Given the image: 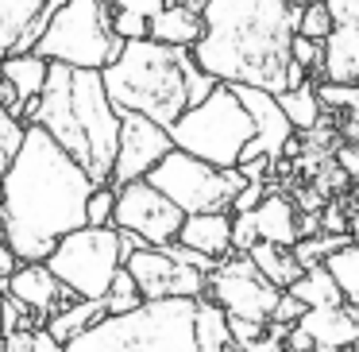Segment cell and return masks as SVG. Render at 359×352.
<instances>
[{"instance_id": "681fc988", "label": "cell", "mask_w": 359, "mask_h": 352, "mask_svg": "<svg viewBox=\"0 0 359 352\" xmlns=\"http://www.w3.org/2000/svg\"><path fill=\"white\" fill-rule=\"evenodd\" d=\"M278 352H302V348H290V344H282V348H278ZM309 352H313V348H309Z\"/></svg>"}, {"instance_id": "4fadbf2b", "label": "cell", "mask_w": 359, "mask_h": 352, "mask_svg": "<svg viewBox=\"0 0 359 352\" xmlns=\"http://www.w3.org/2000/svg\"><path fill=\"white\" fill-rule=\"evenodd\" d=\"M174 148L170 128L143 112H120V140H116V159H112V186L120 182L143 178L166 151Z\"/></svg>"}, {"instance_id": "836d02e7", "label": "cell", "mask_w": 359, "mask_h": 352, "mask_svg": "<svg viewBox=\"0 0 359 352\" xmlns=\"http://www.w3.org/2000/svg\"><path fill=\"white\" fill-rule=\"evenodd\" d=\"M170 0H109V8H124V12H135V16H143V20H151V16H158V12L166 8Z\"/></svg>"}, {"instance_id": "ba28073f", "label": "cell", "mask_w": 359, "mask_h": 352, "mask_svg": "<svg viewBox=\"0 0 359 352\" xmlns=\"http://www.w3.org/2000/svg\"><path fill=\"white\" fill-rule=\"evenodd\" d=\"M143 178L155 190H163L182 213H232V197L240 194L243 174L236 167H217L205 159L189 155L182 148H170Z\"/></svg>"}, {"instance_id": "1f68e13d", "label": "cell", "mask_w": 359, "mask_h": 352, "mask_svg": "<svg viewBox=\"0 0 359 352\" xmlns=\"http://www.w3.org/2000/svg\"><path fill=\"white\" fill-rule=\"evenodd\" d=\"M112 32H116L120 39H143V35H147V20L135 16V12L112 8Z\"/></svg>"}, {"instance_id": "f35d334b", "label": "cell", "mask_w": 359, "mask_h": 352, "mask_svg": "<svg viewBox=\"0 0 359 352\" xmlns=\"http://www.w3.org/2000/svg\"><path fill=\"white\" fill-rule=\"evenodd\" d=\"M212 86H217V78H212V74H205V70H197L194 82H189V105L205 101V97L212 93Z\"/></svg>"}, {"instance_id": "5bb4252c", "label": "cell", "mask_w": 359, "mask_h": 352, "mask_svg": "<svg viewBox=\"0 0 359 352\" xmlns=\"http://www.w3.org/2000/svg\"><path fill=\"white\" fill-rule=\"evenodd\" d=\"M4 290L27 306V313L35 318V325H47L58 310H66L70 302H78V294H74L43 259H35V263H24V259H20L16 271L4 279Z\"/></svg>"}, {"instance_id": "816d5d0a", "label": "cell", "mask_w": 359, "mask_h": 352, "mask_svg": "<svg viewBox=\"0 0 359 352\" xmlns=\"http://www.w3.org/2000/svg\"><path fill=\"white\" fill-rule=\"evenodd\" d=\"M294 4H309V0H294Z\"/></svg>"}, {"instance_id": "b9f144b4", "label": "cell", "mask_w": 359, "mask_h": 352, "mask_svg": "<svg viewBox=\"0 0 359 352\" xmlns=\"http://www.w3.org/2000/svg\"><path fill=\"white\" fill-rule=\"evenodd\" d=\"M4 352H35L32 329H12V333L4 337Z\"/></svg>"}, {"instance_id": "277c9868", "label": "cell", "mask_w": 359, "mask_h": 352, "mask_svg": "<svg viewBox=\"0 0 359 352\" xmlns=\"http://www.w3.org/2000/svg\"><path fill=\"white\" fill-rule=\"evenodd\" d=\"M228 313L205 298H158L128 313H104L93 329L62 344V352H220Z\"/></svg>"}, {"instance_id": "3957f363", "label": "cell", "mask_w": 359, "mask_h": 352, "mask_svg": "<svg viewBox=\"0 0 359 352\" xmlns=\"http://www.w3.org/2000/svg\"><path fill=\"white\" fill-rule=\"evenodd\" d=\"M20 120L43 124L58 148L93 178V186H109L120 140V109L104 89L101 70L50 63L39 97L24 101Z\"/></svg>"}, {"instance_id": "e575fe53", "label": "cell", "mask_w": 359, "mask_h": 352, "mask_svg": "<svg viewBox=\"0 0 359 352\" xmlns=\"http://www.w3.org/2000/svg\"><path fill=\"white\" fill-rule=\"evenodd\" d=\"M271 167H274L271 155H251V159H240V163H236V171L243 174V182H263Z\"/></svg>"}, {"instance_id": "7dc6e473", "label": "cell", "mask_w": 359, "mask_h": 352, "mask_svg": "<svg viewBox=\"0 0 359 352\" xmlns=\"http://www.w3.org/2000/svg\"><path fill=\"white\" fill-rule=\"evenodd\" d=\"M305 209H320V194H302Z\"/></svg>"}, {"instance_id": "f907efd6", "label": "cell", "mask_w": 359, "mask_h": 352, "mask_svg": "<svg viewBox=\"0 0 359 352\" xmlns=\"http://www.w3.org/2000/svg\"><path fill=\"white\" fill-rule=\"evenodd\" d=\"M170 4H186V0H170Z\"/></svg>"}, {"instance_id": "ac0fdd59", "label": "cell", "mask_w": 359, "mask_h": 352, "mask_svg": "<svg viewBox=\"0 0 359 352\" xmlns=\"http://www.w3.org/2000/svg\"><path fill=\"white\" fill-rule=\"evenodd\" d=\"M178 244L201 252V256L224 259L232 252V213L217 209V213H186L178 228Z\"/></svg>"}, {"instance_id": "4316f807", "label": "cell", "mask_w": 359, "mask_h": 352, "mask_svg": "<svg viewBox=\"0 0 359 352\" xmlns=\"http://www.w3.org/2000/svg\"><path fill=\"white\" fill-rule=\"evenodd\" d=\"M104 302H109V313H128V310H135V306H143V294H140V287H135V279L128 275L124 263H120L116 275H112Z\"/></svg>"}, {"instance_id": "ee69618b", "label": "cell", "mask_w": 359, "mask_h": 352, "mask_svg": "<svg viewBox=\"0 0 359 352\" xmlns=\"http://www.w3.org/2000/svg\"><path fill=\"white\" fill-rule=\"evenodd\" d=\"M325 4H328V12H332V20H348L359 0H325Z\"/></svg>"}, {"instance_id": "484cf974", "label": "cell", "mask_w": 359, "mask_h": 352, "mask_svg": "<svg viewBox=\"0 0 359 352\" xmlns=\"http://www.w3.org/2000/svg\"><path fill=\"white\" fill-rule=\"evenodd\" d=\"M320 263L328 267V275H332L336 287L344 290V298L359 306V240L340 244V248L328 252V256L320 259Z\"/></svg>"}, {"instance_id": "f1b7e54d", "label": "cell", "mask_w": 359, "mask_h": 352, "mask_svg": "<svg viewBox=\"0 0 359 352\" xmlns=\"http://www.w3.org/2000/svg\"><path fill=\"white\" fill-rule=\"evenodd\" d=\"M20 140H24V120H16L12 112H4V109H0V174H4L8 159L16 155Z\"/></svg>"}, {"instance_id": "7bdbcfd3", "label": "cell", "mask_w": 359, "mask_h": 352, "mask_svg": "<svg viewBox=\"0 0 359 352\" xmlns=\"http://www.w3.org/2000/svg\"><path fill=\"white\" fill-rule=\"evenodd\" d=\"M32 344H35V352H62V344H58L43 325H35V329H32Z\"/></svg>"}, {"instance_id": "bcb514c9", "label": "cell", "mask_w": 359, "mask_h": 352, "mask_svg": "<svg viewBox=\"0 0 359 352\" xmlns=\"http://www.w3.org/2000/svg\"><path fill=\"white\" fill-rule=\"evenodd\" d=\"M313 352H351V344H313Z\"/></svg>"}, {"instance_id": "4dcf8cb0", "label": "cell", "mask_w": 359, "mask_h": 352, "mask_svg": "<svg viewBox=\"0 0 359 352\" xmlns=\"http://www.w3.org/2000/svg\"><path fill=\"white\" fill-rule=\"evenodd\" d=\"M290 58L302 63L309 74H320V39H309V35L294 32V39H290Z\"/></svg>"}, {"instance_id": "c3c4849f", "label": "cell", "mask_w": 359, "mask_h": 352, "mask_svg": "<svg viewBox=\"0 0 359 352\" xmlns=\"http://www.w3.org/2000/svg\"><path fill=\"white\" fill-rule=\"evenodd\" d=\"M220 352H248V348H243V344H236L232 337H228V341H224V348H220Z\"/></svg>"}, {"instance_id": "d590c367", "label": "cell", "mask_w": 359, "mask_h": 352, "mask_svg": "<svg viewBox=\"0 0 359 352\" xmlns=\"http://www.w3.org/2000/svg\"><path fill=\"white\" fill-rule=\"evenodd\" d=\"M263 182H243L240 186V194L232 197V213H248V209H255L259 202H263Z\"/></svg>"}, {"instance_id": "e0dca14e", "label": "cell", "mask_w": 359, "mask_h": 352, "mask_svg": "<svg viewBox=\"0 0 359 352\" xmlns=\"http://www.w3.org/2000/svg\"><path fill=\"white\" fill-rule=\"evenodd\" d=\"M297 325L309 333L313 344H351L359 337V306L348 298L328 306H309L297 318Z\"/></svg>"}, {"instance_id": "6da1fadb", "label": "cell", "mask_w": 359, "mask_h": 352, "mask_svg": "<svg viewBox=\"0 0 359 352\" xmlns=\"http://www.w3.org/2000/svg\"><path fill=\"white\" fill-rule=\"evenodd\" d=\"M93 190V178L58 148L47 128L24 124V140L0 174V221L16 259H47L66 233L86 225Z\"/></svg>"}, {"instance_id": "f546056e", "label": "cell", "mask_w": 359, "mask_h": 352, "mask_svg": "<svg viewBox=\"0 0 359 352\" xmlns=\"http://www.w3.org/2000/svg\"><path fill=\"white\" fill-rule=\"evenodd\" d=\"M112 205H116V190L97 186L86 202V225H112Z\"/></svg>"}, {"instance_id": "d4e9b609", "label": "cell", "mask_w": 359, "mask_h": 352, "mask_svg": "<svg viewBox=\"0 0 359 352\" xmlns=\"http://www.w3.org/2000/svg\"><path fill=\"white\" fill-rule=\"evenodd\" d=\"M290 294L297 298V302L309 310V306H328V302H340L344 298V290L336 287V279L328 275V267L325 263H309L302 275H297L294 282H290Z\"/></svg>"}, {"instance_id": "83f0119b", "label": "cell", "mask_w": 359, "mask_h": 352, "mask_svg": "<svg viewBox=\"0 0 359 352\" xmlns=\"http://www.w3.org/2000/svg\"><path fill=\"white\" fill-rule=\"evenodd\" d=\"M332 12H328L325 0H309V4H302L297 8V32L309 35V39H325L328 32H332Z\"/></svg>"}, {"instance_id": "cb8c5ba5", "label": "cell", "mask_w": 359, "mask_h": 352, "mask_svg": "<svg viewBox=\"0 0 359 352\" xmlns=\"http://www.w3.org/2000/svg\"><path fill=\"white\" fill-rule=\"evenodd\" d=\"M278 97V109L290 117V124H294V132H313V128L320 124V112H325V105L317 101V86L309 82H302V86L294 89H282Z\"/></svg>"}, {"instance_id": "9c48e42d", "label": "cell", "mask_w": 359, "mask_h": 352, "mask_svg": "<svg viewBox=\"0 0 359 352\" xmlns=\"http://www.w3.org/2000/svg\"><path fill=\"white\" fill-rule=\"evenodd\" d=\"M78 298H104L120 267V228L116 225H81L66 233L43 259Z\"/></svg>"}, {"instance_id": "74e56055", "label": "cell", "mask_w": 359, "mask_h": 352, "mask_svg": "<svg viewBox=\"0 0 359 352\" xmlns=\"http://www.w3.org/2000/svg\"><path fill=\"white\" fill-rule=\"evenodd\" d=\"M16 252H12V244H8V233H4V221H0V282L8 279L12 271H16Z\"/></svg>"}, {"instance_id": "d6a6232c", "label": "cell", "mask_w": 359, "mask_h": 352, "mask_svg": "<svg viewBox=\"0 0 359 352\" xmlns=\"http://www.w3.org/2000/svg\"><path fill=\"white\" fill-rule=\"evenodd\" d=\"M255 240H259V233H255V217H251V209L236 213L232 217V252H251Z\"/></svg>"}, {"instance_id": "7402d4cb", "label": "cell", "mask_w": 359, "mask_h": 352, "mask_svg": "<svg viewBox=\"0 0 359 352\" xmlns=\"http://www.w3.org/2000/svg\"><path fill=\"white\" fill-rule=\"evenodd\" d=\"M47 70H50V63L39 55V51H20V55L0 58V74L16 86L20 105L32 101V97H39L43 82H47Z\"/></svg>"}, {"instance_id": "8fae6325", "label": "cell", "mask_w": 359, "mask_h": 352, "mask_svg": "<svg viewBox=\"0 0 359 352\" xmlns=\"http://www.w3.org/2000/svg\"><path fill=\"white\" fill-rule=\"evenodd\" d=\"M112 190H116V205H112V225L116 228H128V233L143 236L155 248H166V244L178 240V228L186 221V213L163 190H155L147 178L120 182Z\"/></svg>"}, {"instance_id": "7c38bea8", "label": "cell", "mask_w": 359, "mask_h": 352, "mask_svg": "<svg viewBox=\"0 0 359 352\" xmlns=\"http://www.w3.org/2000/svg\"><path fill=\"white\" fill-rule=\"evenodd\" d=\"M128 275L135 279L143 302H158V298H205L209 294V271L182 263L170 248H155L143 244L124 259Z\"/></svg>"}, {"instance_id": "44dd1931", "label": "cell", "mask_w": 359, "mask_h": 352, "mask_svg": "<svg viewBox=\"0 0 359 352\" xmlns=\"http://www.w3.org/2000/svg\"><path fill=\"white\" fill-rule=\"evenodd\" d=\"M104 313H109V302H104V298H78V302H70L66 310H58L43 329H47L58 344H66V341H74L78 333L93 329Z\"/></svg>"}, {"instance_id": "8992f818", "label": "cell", "mask_w": 359, "mask_h": 352, "mask_svg": "<svg viewBox=\"0 0 359 352\" xmlns=\"http://www.w3.org/2000/svg\"><path fill=\"white\" fill-rule=\"evenodd\" d=\"M251 136H255V120H251L248 105L240 101V93L228 82H217L205 101L189 105L170 124L174 148L189 151V155L205 159V163H217V167L240 163Z\"/></svg>"}, {"instance_id": "9a60e30c", "label": "cell", "mask_w": 359, "mask_h": 352, "mask_svg": "<svg viewBox=\"0 0 359 352\" xmlns=\"http://www.w3.org/2000/svg\"><path fill=\"white\" fill-rule=\"evenodd\" d=\"M240 93V101L248 105L251 120H255V136L248 140L240 159H251V155H271L274 163L282 159V148L294 140V124L290 117L278 109V97L266 93V89H255V86H232Z\"/></svg>"}, {"instance_id": "8d00e7d4", "label": "cell", "mask_w": 359, "mask_h": 352, "mask_svg": "<svg viewBox=\"0 0 359 352\" xmlns=\"http://www.w3.org/2000/svg\"><path fill=\"white\" fill-rule=\"evenodd\" d=\"M302 313H305V306L297 302V298L290 294V290H282V294H278V306H274V318H271V321H297Z\"/></svg>"}, {"instance_id": "7a4b0ae2", "label": "cell", "mask_w": 359, "mask_h": 352, "mask_svg": "<svg viewBox=\"0 0 359 352\" xmlns=\"http://www.w3.org/2000/svg\"><path fill=\"white\" fill-rule=\"evenodd\" d=\"M294 0H205L194 63L228 86L282 93L290 86V39L297 32Z\"/></svg>"}, {"instance_id": "30bf717a", "label": "cell", "mask_w": 359, "mask_h": 352, "mask_svg": "<svg viewBox=\"0 0 359 352\" xmlns=\"http://www.w3.org/2000/svg\"><path fill=\"white\" fill-rule=\"evenodd\" d=\"M282 290L255 267V259L248 252L224 259H217V267L209 271V298L232 318H251V321H271L274 306H278Z\"/></svg>"}, {"instance_id": "60d3db41", "label": "cell", "mask_w": 359, "mask_h": 352, "mask_svg": "<svg viewBox=\"0 0 359 352\" xmlns=\"http://www.w3.org/2000/svg\"><path fill=\"white\" fill-rule=\"evenodd\" d=\"M336 167H340L348 178H359V148H344L340 143V151H336Z\"/></svg>"}, {"instance_id": "2e32d148", "label": "cell", "mask_w": 359, "mask_h": 352, "mask_svg": "<svg viewBox=\"0 0 359 352\" xmlns=\"http://www.w3.org/2000/svg\"><path fill=\"white\" fill-rule=\"evenodd\" d=\"M62 0H0V58L32 51Z\"/></svg>"}, {"instance_id": "ab89813d", "label": "cell", "mask_w": 359, "mask_h": 352, "mask_svg": "<svg viewBox=\"0 0 359 352\" xmlns=\"http://www.w3.org/2000/svg\"><path fill=\"white\" fill-rule=\"evenodd\" d=\"M0 109L12 112L16 120H20V109H24V105H20V97H16V86H12V82L4 78V74H0Z\"/></svg>"}, {"instance_id": "d6986e66", "label": "cell", "mask_w": 359, "mask_h": 352, "mask_svg": "<svg viewBox=\"0 0 359 352\" xmlns=\"http://www.w3.org/2000/svg\"><path fill=\"white\" fill-rule=\"evenodd\" d=\"M255 217V233L259 240H271V244H286L294 248L302 240V225H297V209L286 194H263V202L251 209Z\"/></svg>"}, {"instance_id": "52a82bcc", "label": "cell", "mask_w": 359, "mask_h": 352, "mask_svg": "<svg viewBox=\"0 0 359 352\" xmlns=\"http://www.w3.org/2000/svg\"><path fill=\"white\" fill-rule=\"evenodd\" d=\"M120 47L124 39L112 32L109 0H62L32 51H39L47 63L104 70Z\"/></svg>"}, {"instance_id": "ffe728a7", "label": "cell", "mask_w": 359, "mask_h": 352, "mask_svg": "<svg viewBox=\"0 0 359 352\" xmlns=\"http://www.w3.org/2000/svg\"><path fill=\"white\" fill-rule=\"evenodd\" d=\"M201 12L189 8V4H166L158 16L147 20V35L158 43H170V47H194L201 39Z\"/></svg>"}, {"instance_id": "f6af8a7d", "label": "cell", "mask_w": 359, "mask_h": 352, "mask_svg": "<svg viewBox=\"0 0 359 352\" xmlns=\"http://www.w3.org/2000/svg\"><path fill=\"white\" fill-rule=\"evenodd\" d=\"M325 225H328V233H344V228H348V221H344V213L328 209L325 213Z\"/></svg>"}, {"instance_id": "5b68a950", "label": "cell", "mask_w": 359, "mask_h": 352, "mask_svg": "<svg viewBox=\"0 0 359 352\" xmlns=\"http://www.w3.org/2000/svg\"><path fill=\"white\" fill-rule=\"evenodd\" d=\"M197 70L201 66L194 63L189 47H170L143 35V39H124L101 78L120 112H143L170 128L189 109V82Z\"/></svg>"}, {"instance_id": "603a6c76", "label": "cell", "mask_w": 359, "mask_h": 352, "mask_svg": "<svg viewBox=\"0 0 359 352\" xmlns=\"http://www.w3.org/2000/svg\"><path fill=\"white\" fill-rule=\"evenodd\" d=\"M251 259H255V267L266 275V279L274 282L278 290H286L290 282L297 279V275L305 271L302 267V259L294 256V248H286V244H271V240H255L251 244V252H248Z\"/></svg>"}]
</instances>
